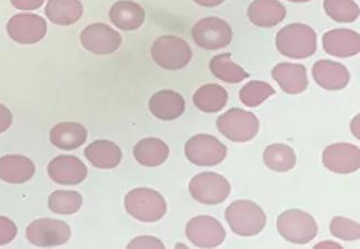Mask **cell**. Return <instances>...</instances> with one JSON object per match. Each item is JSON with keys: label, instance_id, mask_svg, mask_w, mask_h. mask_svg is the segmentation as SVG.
<instances>
[{"label": "cell", "instance_id": "obj_1", "mask_svg": "<svg viewBox=\"0 0 360 249\" xmlns=\"http://www.w3.org/2000/svg\"><path fill=\"white\" fill-rule=\"evenodd\" d=\"M276 48L285 57L306 59L317 50V34L307 25H288L277 32Z\"/></svg>", "mask_w": 360, "mask_h": 249}, {"label": "cell", "instance_id": "obj_2", "mask_svg": "<svg viewBox=\"0 0 360 249\" xmlns=\"http://www.w3.org/2000/svg\"><path fill=\"white\" fill-rule=\"evenodd\" d=\"M225 219L231 231L242 237L256 236L263 231L267 221L264 210L248 200L233 202L225 210Z\"/></svg>", "mask_w": 360, "mask_h": 249}, {"label": "cell", "instance_id": "obj_3", "mask_svg": "<svg viewBox=\"0 0 360 249\" xmlns=\"http://www.w3.org/2000/svg\"><path fill=\"white\" fill-rule=\"evenodd\" d=\"M124 208L132 217L143 223L158 222L167 213V202L157 191L134 189L126 195Z\"/></svg>", "mask_w": 360, "mask_h": 249}, {"label": "cell", "instance_id": "obj_4", "mask_svg": "<svg viewBox=\"0 0 360 249\" xmlns=\"http://www.w3.org/2000/svg\"><path fill=\"white\" fill-rule=\"evenodd\" d=\"M151 57L165 70L178 71L190 63L192 49L180 37L165 34L159 37L152 44Z\"/></svg>", "mask_w": 360, "mask_h": 249}, {"label": "cell", "instance_id": "obj_5", "mask_svg": "<svg viewBox=\"0 0 360 249\" xmlns=\"http://www.w3.org/2000/svg\"><path fill=\"white\" fill-rule=\"evenodd\" d=\"M277 231L283 238L297 245H305L313 241L319 226L311 214L300 210H288L277 218Z\"/></svg>", "mask_w": 360, "mask_h": 249}, {"label": "cell", "instance_id": "obj_6", "mask_svg": "<svg viewBox=\"0 0 360 249\" xmlns=\"http://www.w3.org/2000/svg\"><path fill=\"white\" fill-rule=\"evenodd\" d=\"M217 127L232 142L244 143L253 140L257 135L259 121L252 112L234 108L217 117Z\"/></svg>", "mask_w": 360, "mask_h": 249}, {"label": "cell", "instance_id": "obj_7", "mask_svg": "<svg viewBox=\"0 0 360 249\" xmlns=\"http://www.w3.org/2000/svg\"><path fill=\"white\" fill-rule=\"evenodd\" d=\"M191 36L198 47L205 50H219L231 44L233 32L230 25L223 19L207 17L192 27Z\"/></svg>", "mask_w": 360, "mask_h": 249}, {"label": "cell", "instance_id": "obj_8", "mask_svg": "<svg viewBox=\"0 0 360 249\" xmlns=\"http://www.w3.org/2000/svg\"><path fill=\"white\" fill-rule=\"evenodd\" d=\"M188 191L192 198L204 205H217L231 194V185L222 175L203 172L191 179Z\"/></svg>", "mask_w": 360, "mask_h": 249}, {"label": "cell", "instance_id": "obj_9", "mask_svg": "<svg viewBox=\"0 0 360 249\" xmlns=\"http://www.w3.org/2000/svg\"><path fill=\"white\" fill-rule=\"evenodd\" d=\"M26 237L30 244L41 248L61 246L70 239V226L59 219L40 218L29 224Z\"/></svg>", "mask_w": 360, "mask_h": 249}, {"label": "cell", "instance_id": "obj_10", "mask_svg": "<svg viewBox=\"0 0 360 249\" xmlns=\"http://www.w3.org/2000/svg\"><path fill=\"white\" fill-rule=\"evenodd\" d=\"M186 158L198 166H215L224 161L227 148L219 139L210 134L194 135L186 142Z\"/></svg>", "mask_w": 360, "mask_h": 249}, {"label": "cell", "instance_id": "obj_11", "mask_svg": "<svg viewBox=\"0 0 360 249\" xmlns=\"http://www.w3.org/2000/svg\"><path fill=\"white\" fill-rule=\"evenodd\" d=\"M80 42L86 51L94 55L108 56L121 47L122 37L109 25L96 23L82 30Z\"/></svg>", "mask_w": 360, "mask_h": 249}, {"label": "cell", "instance_id": "obj_12", "mask_svg": "<svg viewBox=\"0 0 360 249\" xmlns=\"http://www.w3.org/2000/svg\"><path fill=\"white\" fill-rule=\"evenodd\" d=\"M186 234L188 241L200 248L219 247L226 237L222 224L217 218L207 215L192 218L186 225Z\"/></svg>", "mask_w": 360, "mask_h": 249}, {"label": "cell", "instance_id": "obj_13", "mask_svg": "<svg viewBox=\"0 0 360 249\" xmlns=\"http://www.w3.org/2000/svg\"><path fill=\"white\" fill-rule=\"evenodd\" d=\"M47 21L36 13H18L7 23V34L19 44H34L47 34Z\"/></svg>", "mask_w": 360, "mask_h": 249}, {"label": "cell", "instance_id": "obj_14", "mask_svg": "<svg viewBox=\"0 0 360 249\" xmlns=\"http://www.w3.org/2000/svg\"><path fill=\"white\" fill-rule=\"evenodd\" d=\"M323 163L337 174H349L360 167V151L349 143H336L327 146L323 153Z\"/></svg>", "mask_w": 360, "mask_h": 249}, {"label": "cell", "instance_id": "obj_15", "mask_svg": "<svg viewBox=\"0 0 360 249\" xmlns=\"http://www.w3.org/2000/svg\"><path fill=\"white\" fill-rule=\"evenodd\" d=\"M48 174L57 184L77 185L86 179L88 170L76 156L58 155L48 164Z\"/></svg>", "mask_w": 360, "mask_h": 249}, {"label": "cell", "instance_id": "obj_16", "mask_svg": "<svg viewBox=\"0 0 360 249\" xmlns=\"http://www.w3.org/2000/svg\"><path fill=\"white\" fill-rule=\"evenodd\" d=\"M314 80L321 88L328 91H338L348 86L349 71L340 63L330 60H319L311 70Z\"/></svg>", "mask_w": 360, "mask_h": 249}, {"label": "cell", "instance_id": "obj_17", "mask_svg": "<svg viewBox=\"0 0 360 249\" xmlns=\"http://www.w3.org/2000/svg\"><path fill=\"white\" fill-rule=\"evenodd\" d=\"M323 47L334 57H354L360 51V36L352 29H333L323 36Z\"/></svg>", "mask_w": 360, "mask_h": 249}, {"label": "cell", "instance_id": "obj_18", "mask_svg": "<svg viewBox=\"0 0 360 249\" xmlns=\"http://www.w3.org/2000/svg\"><path fill=\"white\" fill-rule=\"evenodd\" d=\"M271 77L286 94H302L307 89V70L300 63H278L273 68Z\"/></svg>", "mask_w": 360, "mask_h": 249}, {"label": "cell", "instance_id": "obj_19", "mask_svg": "<svg viewBox=\"0 0 360 249\" xmlns=\"http://www.w3.org/2000/svg\"><path fill=\"white\" fill-rule=\"evenodd\" d=\"M110 21L123 32L138 30L146 21L143 7L132 0H119L109 11Z\"/></svg>", "mask_w": 360, "mask_h": 249}, {"label": "cell", "instance_id": "obj_20", "mask_svg": "<svg viewBox=\"0 0 360 249\" xmlns=\"http://www.w3.org/2000/svg\"><path fill=\"white\" fill-rule=\"evenodd\" d=\"M36 166L30 158L20 154L0 158V179L9 184H24L34 177Z\"/></svg>", "mask_w": 360, "mask_h": 249}, {"label": "cell", "instance_id": "obj_21", "mask_svg": "<svg viewBox=\"0 0 360 249\" xmlns=\"http://www.w3.org/2000/svg\"><path fill=\"white\" fill-rule=\"evenodd\" d=\"M149 109L157 119L173 121L186 111V100L173 90H160L151 96Z\"/></svg>", "mask_w": 360, "mask_h": 249}, {"label": "cell", "instance_id": "obj_22", "mask_svg": "<svg viewBox=\"0 0 360 249\" xmlns=\"http://www.w3.org/2000/svg\"><path fill=\"white\" fill-rule=\"evenodd\" d=\"M252 24L261 28H273L284 20L286 8L278 0H254L248 9Z\"/></svg>", "mask_w": 360, "mask_h": 249}, {"label": "cell", "instance_id": "obj_23", "mask_svg": "<svg viewBox=\"0 0 360 249\" xmlns=\"http://www.w3.org/2000/svg\"><path fill=\"white\" fill-rule=\"evenodd\" d=\"M88 138L86 127L77 122H61L50 130V142L63 151L76 150L84 146Z\"/></svg>", "mask_w": 360, "mask_h": 249}, {"label": "cell", "instance_id": "obj_24", "mask_svg": "<svg viewBox=\"0 0 360 249\" xmlns=\"http://www.w3.org/2000/svg\"><path fill=\"white\" fill-rule=\"evenodd\" d=\"M84 156L94 167L111 170L120 164L122 152L121 148L111 141L97 140L86 146Z\"/></svg>", "mask_w": 360, "mask_h": 249}, {"label": "cell", "instance_id": "obj_25", "mask_svg": "<svg viewBox=\"0 0 360 249\" xmlns=\"http://www.w3.org/2000/svg\"><path fill=\"white\" fill-rule=\"evenodd\" d=\"M45 13L53 24L71 26L84 15V5L80 0H48Z\"/></svg>", "mask_w": 360, "mask_h": 249}, {"label": "cell", "instance_id": "obj_26", "mask_svg": "<svg viewBox=\"0 0 360 249\" xmlns=\"http://www.w3.org/2000/svg\"><path fill=\"white\" fill-rule=\"evenodd\" d=\"M170 148L167 143L158 138H146L139 141L134 148L136 161L146 167H155L167 161Z\"/></svg>", "mask_w": 360, "mask_h": 249}, {"label": "cell", "instance_id": "obj_27", "mask_svg": "<svg viewBox=\"0 0 360 249\" xmlns=\"http://www.w3.org/2000/svg\"><path fill=\"white\" fill-rule=\"evenodd\" d=\"M229 94L222 86L217 83L204 84L196 90L193 103L198 110L205 113H217L226 106Z\"/></svg>", "mask_w": 360, "mask_h": 249}, {"label": "cell", "instance_id": "obj_28", "mask_svg": "<svg viewBox=\"0 0 360 249\" xmlns=\"http://www.w3.org/2000/svg\"><path fill=\"white\" fill-rule=\"evenodd\" d=\"M210 70L215 78L233 84L242 82L250 77L243 68L233 61L231 53H222L212 58Z\"/></svg>", "mask_w": 360, "mask_h": 249}, {"label": "cell", "instance_id": "obj_29", "mask_svg": "<svg viewBox=\"0 0 360 249\" xmlns=\"http://www.w3.org/2000/svg\"><path fill=\"white\" fill-rule=\"evenodd\" d=\"M264 163L269 170L288 172L296 165V154L290 146L276 143L264 151Z\"/></svg>", "mask_w": 360, "mask_h": 249}, {"label": "cell", "instance_id": "obj_30", "mask_svg": "<svg viewBox=\"0 0 360 249\" xmlns=\"http://www.w3.org/2000/svg\"><path fill=\"white\" fill-rule=\"evenodd\" d=\"M82 196L76 191H56L48 198L49 210L59 215H73L82 206Z\"/></svg>", "mask_w": 360, "mask_h": 249}, {"label": "cell", "instance_id": "obj_31", "mask_svg": "<svg viewBox=\"0 0 360 249\" xmlns=\"http://www.w3.org/2000/svg\"><path fill=\"white\" fill-rule=\"evenodd\" d=\"M275 94V90L269 83L263 81H250L240 90V100L248 108L259 107Z\"/></svg>", "mask_w": 360, "mask_h": 249}, {"label": "cell", "instance_id": "obj_32", "mask_svg": "<svg viewBox=\"0 0 360 249\" xmlns=\"http://www.w3.org/2000/svg\"><path fill=\"white\" fill-rule=\"evenodd\" d=\"M325 13L337 23H352L359 17V6L354 0H324Z\"/></svg>", "mask_w": 360, "mask_h": 249}, {"label": "cell", "instance_id": "obj_33", "mask_svg": "<svg viewBox=\"0 0 360 249\" xmlns=\"http://www.w3.org/2000/svg\"><path fill=\"white\" fill-rule=\"evenodd\" d=\"M329 229L333 236L342 241H357L360 237L359 223L342 216L333 218Z\"/></svg>", "mask_w": 360, "mask_h": 249}, {"label": "cell", "instance_id": "obj_34", "mask_svg": "<svg viewBox=\"0 0 360 249\" xmlns=\"http://www.w3.org/2000/svg\"><path fill=\"white\" fill-rule=\"evenodd\" d=\"M18 229L15 222L6 216H0V246L9 244L16 238Z\"/></svg>", "mask_w": 360, "mask_h": 249}, {"label": "cell", "instance_id": "obj_35", "mask_svg": "<svg viewBox=\"0 0 360 249\" xmlns=\"http://www.w3.org/2000/svg\"><path fill=\"white\" fill-rule=\"evenodd\" d=\"M128 248H165V244L157 237L140 236L129 243Z\"/></svg>", "mask_w": 360, "mask_h": 249}, {"label": "cell", "instance_id": "obj_36", "mask_svg": "<svg viewBox=\"0 0 360 249\" xmlns=\"http://www.w3.org/2000/svg\"><path fill=\"white\" fill-rule=\"evenodd\" d=\"M45 0H11L13 7L21 11H34L39 9Z\"/></svg>", "mask_w": 360, "mask_h": 249}, {"label": "cell", "instance_id": "obj_37", "mask_svg": "<svg viewBox=\"0 0 360 249\" xmlns=\"http://www.w3.org/2000/svg\"><path fill=\"white\" fill-rule=\"evenodd\" d=\"M11 124H13V113L5 104L0 103V134L9 130Z\"/></svg>", "mask_w": 360, "mask_h": 249}, {"label": "cell", "instance_id": "obj_38", "mask_svg": "<svg viewBox=\"0 0 360 249\" xmlns=\"http://www.w3.org/2000/svg\"><path fill=\"white\" fill-rule=\"evenodd\" d=\"M194 3L202 7H207V8H213L217 6L222 5L225 0H193Z\"/></svg>", "mask_w": 360, "mask_h": 249}, {"label": "cell", "instance_id": "obj_39", "mask_svg": "<svg viewBox=\"0 0 360 249\" xmlns=\"http://www.w3.org/2000/svg\"><path fill=\"white\" fill-rule=\"evenodd\" d=\"M350 129H352V134L356 135V138L359 139V115L352 120Z\"/></svg>", "mask_w": 360, "mask_h": 249}, {"label": "cell", "instance_id": "obj_40", "mask_svg": "<svg viewBox=\"0 0 360 249\" xmlns=\"http://www.w3.org/2000/svg\"><path fill=\"white\" fill-rule=\"evenodd\" d=\"M315 248H342V246L332 241H323L321 244L316 245Z\"/></svg>", "mask_w": 360, "mask_h": 249}, {"label": "cell", "instance_id": "obj_41", "mask_svg": "<svg viewBox=\"0 0 360 249\" xmlns=\"http://www.w3.org/2000/svg\"><path fill=\"white\" fill-rule=\"evenodd\" d=\"M288 1H292V3H308L311 0H288Z\"/></svg>", "mask_w": 360, "mask_h": 249}]
</instances>
